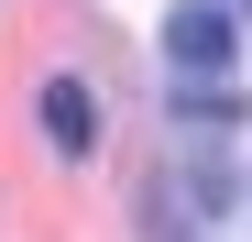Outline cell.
Returning <instances> with one entry per match:
<instances>
[{"label": "cell", "mask_w": 252, "mask_h": 242, "mask_svg": "<svg viewBox=\"0 0 252 242\" xmlns=\"http://www.w3.org/2000/svg\"><path fill=\"white\" fill-rule=\"evenodd\" d=\"M230 44H241V22L220 11V0H187V11H176V22H164V55H176V66H197V77H208V66H220Z\"/></svg>", "instance_id": "cell-1"}, {"label": "cell", "mask_w": 252, "mask_h": 242, "mask_svg": "<svg viewBox=\"0 0 252 242\" xmlns=\"http://www.w3.org/2000/svg\"><path fill=\"white\" fill-rule=\"evenodd\" d=\"M44 132H55L66 154H88V143H99V99L77 88V77H44Z\"/></svg>", "instance_id": "cell-2"}]
</instances>
